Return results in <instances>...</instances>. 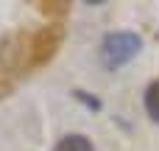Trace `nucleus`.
<instances>
[{
    "mask_svg": "<svg viewBox=\"0 0 159 151\" xmlns=\"http://www.w3.org/2000/svg\"><path fill=\"white\" fill-rule=\"evenodd\" d=\"M53 151H95V149H92V143L84 134H67V137H61L56 143Z\"/></svg>",
    "mask_w": 159,
    "mask_h": 151,
    "instance_id": "obj_2",
    "label": "nucleus"
},
{
    "mask_svg": "<svg viewBox=\"0 0 159 151\" xmlns=\"http://www.w3.org/2000/svg\"><path fill=\"white\" fill-rule=\"evenodd\" d=\"M145 112L151 115V120L159 123V78L145 90Z\"/></svg>",
    "mask_w": 159,
    "mask_h": 151,
    "instance_id": "obj_3",
    "label": "nucleus"
},
{
    "mask_svg": "<svg viewBox=\"0 0 159 151\" xmlns=\"http://www.w3.org/2000/svg\"><path fill=\"white\" fill-rule=\"evenodd\" d=\"M140 50H143V39L134 31H115L101 45V62H103V67L117 70V67L129 64Z\"/></svg>",
    "mask_w": 159,
    "mask_h": 151,
    "instance_id": "obj_1",
    "label": "nucleus"
}]
</instances>
